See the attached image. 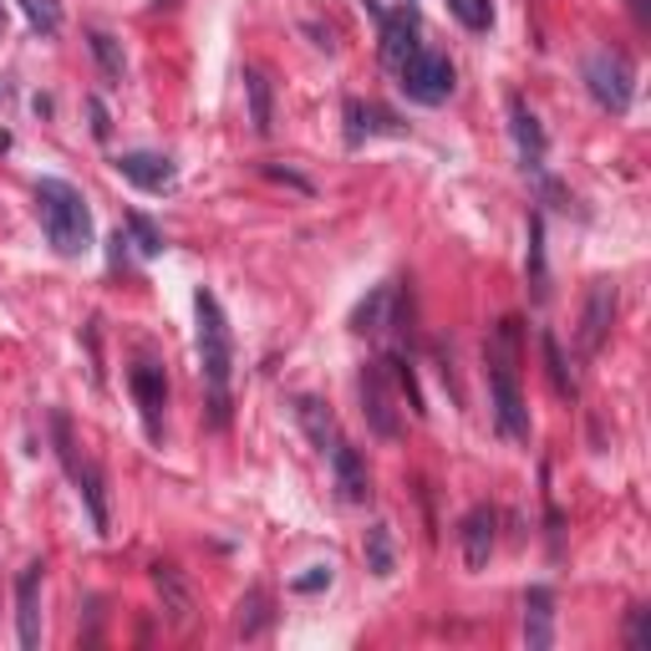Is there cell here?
I'll list each match as a JSON object with an SVG mask.
<instances>
[{
	"label": "cell",
	"mask_w": 651,
	"mask_h": 651,
	"mask_svg": "<svg viewBox=\"0 0 651 651\" xmlns=\"http://www.w3.org/2000/svg\"><path fill=\"white\" fill-rule=\"evenodd\" d=\"M194 316H199V372L209 387V423L229 427V377H235V336H229L225 306L209 285L194 291Z\"/></svg>",
	"instance_id": "6da1fadb"
},
{
	"label": "cell",
	"mask_w": 651,
	"mask_h": 651,
	"mask_svg": "<svg viewBox=\"0 0 651 651\" xmlns=\"http://www.w3.org/2000/svg\"><path fill=\"white\" fill-rule=\"evenodd\" d=\"M489 398H493V423L509 443H530V408H524V392H519V321H499L489 351Z\"/></svg>",
	"instance_id": "7a4b0ae2"
},
{
	"label": "cell",
	"mask_w": 651,
	"mask_h": 651,
	"mask_svg": "<svg viewBox=\"0 0 651 651\" xmlns=\"http://www.w3.org/2000/svg\"><path fill=\"white\" fill-rule=\"evenodd\" d=\"M36 214H41V229H46V245H52L62 260H82V254L93 250V209H87L77 184H67V178H41Z\"/></svg>",
	"instance_id": "3957f363"
},
{
	"label": "cell",
	"mask_w": 651,
	"mask_h": 651,
	"mask_svg": "<svg viewBox=\"0 0 651 651\" xmlns=\"http://www.w3.org/2000/svg\"><path fill=\"white\" fill-rule=\"evenodd\" d=\"M52 438H56V458L67 468V479L77 484L82 504H87V519H93V534L112 530V514H107V479L93 458H77V443H72V417L67 412H52Z\"/></svg>",
	"instance_id": "277c9868"
},
{
	"label": "cell",
	"mask_w": 651,
	"mask_h": 651,
	"mask_svg": "<svg viewBox=\"0 0 651 651\" xmlns=\"http://www.w3.org/2000/svg\"><path fill=\"white\" fill-rule=\"evenodd\" d=\"M581 77H585V93H590V102H596L600 112H611V118L631 112L637 72H631L626 52H616V46H596V52L581 62Z\"/></svg>",
	"instance_id": "5b68a950"
},
{
	"label": "cell",
	"mask_w": 651,
	"mask_h": 651,
	"mask_svg": "<svg viewBox=\"0 0 651 651\" xmlns=\"http://www.w3.org/2000/svg\"><path fill=\"white\" fill-rule=\"evenodd\" d=\"M398 87H402V97L417 107H443L453 97V87H458V72H453V62L443 52L417 46L398 67Z\"/></svg>",
	"instance_id": "8992f818"
},
{
	"label": "cell",
	"mask_w": 651,
	"mask_h": 651,
	"mask_svg": "<svg viewBox=\"0 0 651 651\" xmlns=\"http://www.w3.org/2000/svg\"><path fill=\"white\" fill-rule=\"evenodd\" d=\"M361 417H367V427H372L377 438L398 443L402 438V412H398V398H392V382H387V361H367L361 367Z\"/></svg>",
	"instance_id": "52a82bcc"
},
{
	"label": "cell",
	"mask_w": 651,
	"mask_h": 651,
	"mask_svg": "<svg viewBox=\"0 0 651 651\" xmlns=\"http://www.w3.org/2000/svg\"><path fill=\"white\" fill-rule=\"evenodd\" d=\"M611 321H616V285L611 280H596L585 291V306H581V332H575V346L581 357H596L606 336H611Z\"/></svg>",
	"instance_id": "ba28073f"
},
{
	"label": "cell",
	"mask_w": 651,
	"mask_h": 651,
	"mask_svg": "<svg viewBox=\"0 0 651 651\" xmlns=\"http://www.w3.org/2000/svg\"><path fill=\"white\" fill-rule=\"evenodd\" d=\"M112 169H118L133 188H143V194H169V188L178 184V163H173L169 153H153V148L118 153V159H112Z\"/></svg>",
	"instance_id": "9c48e42d"
},
{
	"label": "cell",
	"mask_w": 651,
	"mask_h": 651,
	"mask_svg": "<svg viewBox=\"0 0 651 651\" xmlns=\"http://www.w3.org/2000/svg\"><path fill=\"white\" fill-rule=\"evenodd\" d=\"M128 387H133V402L143 412V427L148 438L163 443V408H169V377H163L159 361H138L128 372Z\"/></svg>",
	"instance_id": "30bf717a"
},
{
	"label": "cell",
	"mask_w": 651,
	"mask_h": 651,
	"mask_svg": "<svg viewBox=\"0 0 651 651\" xmlns=\"http://www.w3.org/2000/svg\"><path fill=\"white\" fill-rule=\"evenodd\" d=\"M367 11L377 15V26H382V62L392 72L408 62L423 41H417V15L408 11V6H398V11H387V6H377V0H367Z\"/></svg>",
	"instance_id": "8fae6325"
},
{
	"label": "cell",
	"mask_w": 651,
	"mask_h": 651,
	"mask_svg": "<svg viewBox=\"0 0 651 651\" xmlns=\"http://www.w3.org/2000/svg\"><path fill=\"white\" fill-rule=\"evenodd\" d=\"M41 581H46L41 560H31L26 571L15 575V631H21V647L26 651L41 647Z\"/></svg>",
	"instance_id": "7c38bea8"
},
{
	"label": "cell",
	"mask_w": 651,
	"mask_h": 651,
	"mask_svg": "<svg viewBox=\"0 0 651 651\" xmlns=\"http://www.w3.org/2000/svg\"><path fill=\"white\" fill-rule=\"evenodd\" d=\"M341 118H346V148H361L377 133H387V138L408 133V122H398V112H387V107H377V102H361V97H346Z\"/></svg>",
	"instance_id": "4fadbf2b"
},
{
	"label": "cell",
	"mask_w": 651,
	"mask_h": 651,
	"mask_svg": "<svg viewBox=\"0 0 651 651\" xmlns=\"http://www.w3.org/2000/svg\"><path fill=\"white\" fill-rule=\"evenodd\" d=\"M458 540H464V565L468 571H484L493 555V540H499V509L493 504H474L458 524Z\"/></svg>",
	"instance_id": "5bb4252c"
},
{
	"label": "cell",
	"mask_w": 651,
	"mask_h": 651,
	"mask_svg": "<svg viewBox=\"0 0 651 651\" xmlns=\"http://www.w3.org/2000/svg\"><path fill=\"white\" fill-rule=\"evenodd\" d=\"M326 458H332L341 504H367V499H372V474H367V464H361V453L351 448V443H336Z\"/></svg>",
	"instance_id": "9a60e30c"
},
{
	"label": "cell",
	"mask_w": 651,
	"mask_h": 651,
	"mask_svg": "<svg viewBox=\"0 0 651 651\" xmlns=\"http://www.w3.org/2000/svg\"><path fill=\"white\" fill-rule=\"evenodd\" d=\"M509 133H514V143H519L524 169H530V173L545 169V128H540V118L530 112L524 97H509Z\"/></svg>",
	"instance_id": "2e32d148"
},
{
	"label": "cell",
	"mask_w": 651,
	"mask_h": 651,
	"mask_svg": "<svg viewBox=\"0 0 651 651\" xmlns=\"http://www.w3.org/2000/svg\"><path fill=\"white\" fill-rule=\"evenodd\" d=\"M524 641H530V651L555 647V590L550 585L524 590Z\"/></svg>",
	"instance_id": "e0dca14e"
},
{
	"label": "cell",
	"mask_w": 651,
	"mask_h": 651,
	"mask_svg": "<svg viewBox=\"0 0 651 651\" xmlns=\"http://www.w3.org/2000/svg\"><path fill=\"white\" fill-rule=\"evenodd\" d=\"M295 417H301V427H306V438L316 453H332L336 443H341V433H336V412L321 398H295Z\"/></svg>",
	"instance_id": "ac0fdd59"
},
{
	"label": "cell",
	"mask_w": 651,
	"mask_h": 651,
	"mask_svg": "<svg viewBox=\"0 0 651 651\" xmlns=\"http://www.w3.org/2000/svg\"><path fill=\"white\" fill-rule=\"evenodd\" d=\"M392 306H398V285H377V291L351 311V332L357 336H387V326H392Z\"/></svg>",
	"instance_id": "d6986e66"
},
{
	"label": "cell",
	"mask_w": 651,
	"mask_h": 651,
	"mask_svg": "<svg viewBox=\"0 0 651 651\" xmlns=\"http://www.w3.org/2000/svg\"><path fill=\"white\" fill-rule=\"evenodd\" d=\"M153 585H159V596H163V611H169V621H173V626H184L188 616H194V590L184 585L178 565H153Z\"/></svg>",
	"instance_id": "ffe728a7"
},
{
	"label": "cell",
	"mask_w": 651,
	"mask_h": 651,
	"mask_svg": "<svg viewBox=\"0 0 651 651\" xmlns=\"http://www.w3.org/2000/svg\"><path fill=\"white\" fill-rule=\"evenodd\" d=\"M245 97H250V128L260 138H270V128H275V87H270V77L260 67H245Z\"/></svg>",
	"instance_id": "44dd1931"
},
{
	"label": "cell",
	"mask_w": 651,
	"mask_h": 651,
	"mask_svg": "<svg viewBox=\"0 0 651 651\" xmlns=\"http://www.w3.org/2000/svg\"><path fill=\"white\" fill-rule=\"evenodd\" d=\"M524 275H530L534 306L550 301V270H545V214H530V254H524Z\"/></svg>",
	"instance_id": "7402d4cb"
},
{
	"label": "cell",
	"mask_w": 651,
	"mask_h": 651,
	"mask_svg": "<svg viewBox=\"0 0 651 651\" xmlns=\"http://www.w3.org/2000/svg\"><path fill=\"white\" fill-rule=\"evenodd\" d=\"M87 46H93L107 87H122V72H128V62H122V41L112 36V31H87Z\"/></svg>",
	"instance_id": "603a6c76"
},
{
	"label": "cell",
	"mask_w": 651,
	"mask_h": 651,
	"mask_svg": "<svg viewBox=\"0 0 651 651\" xmlns=\"http://www.w3.org/2000/svg\"><path fill=\"white\" fill-rule=\"evenodd\" d=\"M540 351H545L550 387H555L560 398H575V392H581V382H575V372H571V361H565V351H560V336H555V332H540Z\"/></svg>",
	"instance_id": "cb8c5ba5"
},
{
	"label": "cell",
	"mask_w": 651,
	"mask_h": 651,
	"mask_svg": "<svg viewBox=\"0 0 651 651\" xmlns=\"http://www.w3.org/2000/svg\"><path fill=\"white\" fill-rule=\"evenodd\" d=\"M367 571L377 575V581H387V575L398 571V555H392V524H382V519H377L372 530H367Z\"/></svg>",
	"instance_id": "d4e9b609"
},
{
	"label": "cell",
	"mask_w": 651,
	"mask_h": 651,
	"mask_svg": "<svg viewBox=\"0 0 651 651\" xmlns=\"http://www.w3.org/2000/svg\"><path fill=\"white\" fill-rule=\"evenodd\" d=\"M128 245H133L138 254H143V260H159L163 250H169V240H163V229L153 225V219H148V214H128Z\"/></svg>",
	"instance_id": "484cf974"
},
{
	"label": "cell",
	"mask_w": 651,
	"mask_h": 651,
	"mask_svg": "<svg viewBox=\"0 0 651 651\" xmlns=\"http://www.w3.org/2000/svg\"><path fill=\"white\" fill-rule=\"evenodd\" d=\"M265 626H270V596L260 590V585H254L250 596L240 600V616H235V631H240L245 641H254L260 631H265Z\"/></svg>",
	"instance_id": "4316f807"
},
{
	"label": "cell",
	"mask_w": 651,
	"mask_h": 651,
	"mask_svg": "<svg viewBox=\"0 0 651 651\" xmlns=\"http://www.w3.org/2000/svg\"><path fill=\"white\" fill-rule=\"evenodd\" d=\"M448 15L458 21L464 31H489L493 26V0H448Z\"/></svg>",
	"instance_id": "83f0119b"
},
{
	"label": "cell",
	"mask_w": 651,
	"mask_h": 651,
	"mask_svg": "<svg viewBox=\"0 0 651 651\" xmlns=\"http://www.w3.org/2000/svg\"><path fill=\"white\" fill-rule=\"evenodd\" d=\"M21 11H26V21L41 36H56V31H62V6H56V0H21Z\"/></svg>",
	"instance_id": "f1b7e54d"
},
{
	"label": "cell",
	"mask_w": 651,
	"mask_h": 651,
	"mask_svg": "<svg viewBox=\"0 0 651 651\" xmlns=\"http://www.w3.org/2000/svg\"><path fill=\"white\" fill-rule=\"evenodd\" d=\"M651 611L647 606H631V611H626V647L631 651H647L651 647Z\"/></svg>",
	"instance_id": "f546056e"
},
{
	"label": "cell",
	"mask_w": 651,
	"mask_h": 651,
	"mask_svg": "<svg viewBox=\"0 0 651 651\" xmlns=\"http://www.w3.org/2000/svg\"><path fill=\"white\" fill-rule=\"evenodd\" d=\"M326 585H332V565H311L306 575H295L291 581V590L295 596H316V590H326Z\"/></svg>",
	"instance_id": "4dcf8cb0"
},
{
	"label": "cell",
	"mask_w": 651,
	"mask_h": 651,
	"mask_svg": "<svg viewBox=\"0 0 651 651\" xmlns=\"http://www.w3.org/2000/svg\"><path fill=\"white\" fill-rule=\"evenodd\" d=\"M87 118H93V138L97 143H107V138H112V112H107V102L102 97H87Z\"/></svg>",
	"instance_id": "1f68e13d"
},
{
	"label": "cell",
	"mask_w": 651,
	"mask_h": 651,
	"mask_svg": "<svg viewBox=\"0 0 651 651\" xmlns=\"http://www.w3.org/2000/svg\"><path fill=\"white\" fill-rule=\"evenodd\" d=\"M270 178H280V184H291V188H301V194H316V184H311V178H301V173H291V169H275V163H270Z\"/></svg>",
	"instance_id": "d6a6232c"
},
{
	"label": "cell",
	"mask_w": 651,
	"mask_h": 651,
	"mask_svg": "<svg viewBox=\"0 0 651 651\" xmlns=\"http://www.w3.org/2000/svg\"><path fill=\"white\" fill-rule=\"evenodd\" d=\"M631 11H637V21H641V26L651 21V6H647V0H631Z\"/></svg>",
	"instance_id": "836d02e7"
},
{
	"label": "cell",
	"mask_w": 651,
	"mask_h": 651,
	"mask_svg": "<svg viewBox=\"0 0 651 651\" xmlns=\"http://www.w3.org/2000/svg\"><path fill=\"white\" fill-rule=\"evenodd\" d=\"M0 36H6V6H0Z\"/></svg>",
	"instance_id": "e575fe53"
}]
</instances>
